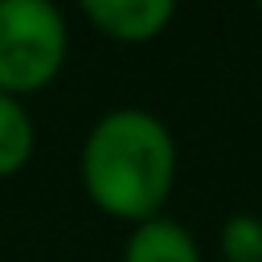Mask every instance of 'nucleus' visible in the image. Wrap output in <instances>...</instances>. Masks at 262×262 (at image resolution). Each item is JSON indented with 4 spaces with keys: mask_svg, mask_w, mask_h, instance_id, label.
I'll list each match as a JSON object with an SVG mask.
<instances>
[{
    "mask_svg": "<svg viewBox=\"0 0 262 262\" xmlns=\"http://www.w3.org/2000/svg\"><path fill=\"white\" fill-rule=\"evenodd\" d=\"M180 151L168 123L143 106L106 111L82 139L78 180L90 205L115 221L139 225L164 213L176 188Z\"/></svg>",
    "mask_w": 262,
    "mask_h": 262,
    "instance_id": "nucleus-1",
    "label": "nucleus"
},
{
    "mask_svg": "<svg viewBox=\"0 0 262 262\" xmlns=\"http://www.w3.org/2000/svg\"><path fill=\"white\" fill-rule=\"evenodd\" d=\"M70 57V25L49 0H0V94L45 90Z\"/></svg>",
    "mask_w": 262,
    "mask_h": 262,
    "instance_id": "nucleus-2",
    "label": "nucleus"
},
{
    "mask_svg": "<svg viewBox=\"0 0 262 262\" xmlns=\"http://www.w3.org/2000/svg\"><path fill=\"white\" fill-rule=\"evenodd\" d=\"M82 16H86L106 41L147 45V41H156V37L172 25L176 4H172V0H86V4H82Z\"/></svg>",
    "mask_w": 262,
    "mask_h": 262,
    "instance_id": "nucleus-3",
    "label": "nucleus"
},
{
    "mask_svg": "<svg viewBox=\"0 0 262 262\" xmlns=\"http://www.w3.org/2000/svg\"><path fill=\"white\" fill-rule=\"evenodd\" d=\"M123 262H205L192 229L176 217H151L131 225L123 242Z\"/></svg>",
    "mask_w": 262,
    "mask_h": 262,
    "instance_id": "nucleus-4",
    "label": "nucleus"
},
{
    "mask_svg": "<svg viewBox=\"0 0 262 262\" xmlns=\"http://www.w3.org/2000/svg\"><path fill=\"white\" fill-rule=\"evenodd\" d=\"M37 147V131H33V115L20 98L0 94V180L16 176Z\"/></svg>",
    "mask_w": 262,
    "mask_h": 262,
    "instance_id": "nucleus-5",
    "label": "nucleus"
},
{
    "mask_svg": "<svg viewBox=\"0 0 262 262\" xmlns=\"http://www.w3.org/2000/svg\"><path fill=\"white\" fill-rule=\"evenodd\" d=\"M217 250L225 262H262V217L258 213H233L221 225Z\"/></svg>",
    "mask_w": 262,
    "mask_h": 262,
    "instance_id": "nucleus-6",
    "label": "nucleus"
}]
</instances>
